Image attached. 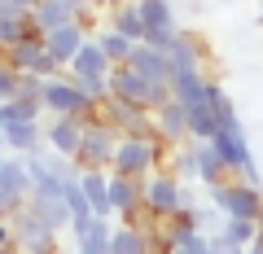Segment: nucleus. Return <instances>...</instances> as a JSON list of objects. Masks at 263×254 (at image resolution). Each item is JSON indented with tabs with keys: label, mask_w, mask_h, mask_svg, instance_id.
<instances>
[{
	"label": "nucleus",
	"mask_w": 263,
	"mask_h": 254,
	"mask_svg": "<svg viewBox=\"0 0 263 254\" xmlns=\"http://www.w3.org/2000/svg\"><path fill=\"white\" fill-rule=\"evenodd\" d=\"M70 254H79V250H70Z\"/></svg>",
	"instance_id": "42"
},
{
	"label": "nucleus",
	"mask_w": 263,
	"mask_h": 254,
	"mask_svg": "<svg viewBox=\"0 0 263 254\" xmlns=\"http://www.w3.org/2000/svg\"><path fill=\"white\" fill-rule=\"evenodd\" d=\"M40 105H44V114H53V119H79V123L97 114V105L75 88V79H70V75L48 79L44 92H40Z\"/></svg>",
	"instance_id": "5"
},
{
	"label": "nucleus",
	"mask_w": 263,
	"mask_h": 254,
	"mask_svg": "<svg viewBox=\"0 0 263 254\" xmlns=\"http://www.w3.org/2000/svg\"><path fill=\"white\" fill-rule=\"evenodd\" d=\"M110 70H114V66H110V57H105L101 44L88 35L84 48L75 53V62L66 66V75H70V79H110Z\"/></svg>",
	"instance_id": "13"
},
{
	"label": "nucleus",
	"mask_w": 263,
	"mask_h": 254,
	"mask_svg": "<svg viewBox=\"0 0 263 254\" xmlns=\"http://www.w3.org/2000/svg\"><path fill=\"white\" fill-rule=\"evenodd\" d=\"M92 40H97V44H101V53L110 57V66H127L132 48H136V44H127V40H123L119 31H110V27H101V31H97Z\"/></svg>",
	"instance_id": "25"
},
{
	"label": "nucleus",
	"mask_w": 263,
	"mask_h": 254,
	"mask_svg": "<svg viewBox=\"0 0 263 254\" xmlns=\"http://www.w3.org/2000/svg\"><path fill=\"white\" fill-rule=\"evenodd\" d=\"M171 175L180 180V184H197V162H193V145H180V149H171Z\"/></svg>",
	"instance_id": "26"
},
{
	"label": "nucleus",
	"mask_w": 263,
	"mask_h": 254,
	"mask_svg": "<svg viewBox=\"0 0 263 254\" xmlns=\"http://www.w3.org/2000/svg\"><path fill=\"white\" fill-rule=\"evenodd\" d=\"M31 254H62V245L53 241V245H44V250H31Z\"/></svg>",
	"instance_id": "36"
},
{
	"label": "nucleus",
	"mask_w": 263,
	"mask_h": 254,
	"mask_svg": "<svg viewBox=\"0 0 263 254\" xmlns=\"http://www.w3.org/2000/svg\"><path fill=\"white\" fill-rule=\"evenodd\" d=\"M127 66L136 70L145 84H154V88H171V57L158 53V48L136 44V48H132V57H127Z\"/></svg>",
	"instance_id": "10"
},
{
	"label": "nucleus",
	"mask_w": 263,
	"mask_h": 254,
	"mask_svg": "<svg viewBox=\"0 0 263 254\" xmlns=\"http://www.w3.org/2000/svg\"><path fill=\"white\" fill-rule=\"evenodd\" d=\"M110 31H119L127 44H145V22H141V13H136V0H123L119 9L110 13V22H105Z\"/></svg>",
	"instance_id": "22"
},
{
	"label": "nucleus",
	"mask_w": 263,
	"mask_h": 254,
	"mask_svg": "<svg viewBox=\"0 0 263 254\" xmlns=\"http://www.w3.org/2000/svg\"><path fill=\"white\" fill-rule=\"evenodd\" d=\"M119 141H123V136L114 132L110 123H101L97 114H92V119H84V141H79L75 167H79V171H110Z\"/></svg>",
	"instance_id": "4"
},
{
	"label": "nucleus",
	"mask_w": 263,
	"mask_h": 254,
	"mask_svg": "<svg viewBox=\"0 0 263 254\" xmlns=\"http://www.w3.org/2000/svg\"><path fill=\"white\" fill-rule=\"evenodd\" d=\"M193 219H197V232H202V237L224 232V215H219L215 206H193Z\"/></svg>",
	"instance_id": "28"
},
{
	"label": "nucleus",
	"mask_w": 263,
	"mask_h": 254,
	"mask_svg": "<svg viewBox=\"0 0 263 254\" xmlns=\"http://www.w3.org/2000/svg\"><path fill=\"white\" fill-rule=\"evenodd\" d=\"M171 254H184V250H171Z\"/></svg>",
	"instance_id": "40"
},
{
	"label": "nucleus",
	"mask_w": 263,
	"mask_h": 254,
	"mask_svg": "<svg viewBox=\"0 0 263 254\" xmlns=\"http://www.w3.org/2000/svg\"><path fill=\"white\" fill-rule=\"evenodd\" d=\"M211 206L224 219H259L263 215V188H250L228 175L219 188H211Z\"/></svg>",
	"instance_id": "6"
},
{
	"label": "nucleus",
	"mask_w": 263,
	"mask_h": 254,
	"mask_svg": "<svg viewBox=\"0 0 263 254\" xmlns=\"http://www.w3.org/2000/svg\"><path fill=\"white\" fill-rule=\"evenodd\" d=\"M0 254H9V250H0Z\"/></svg>",
	"instance_id": "41"
},
{
	"label": "nucleus",
	"mask_w": 263,
	"mask_h": 254,
	"mask_svg": "<svg viewBox=\"0 0 263 254\" xmlns=\"http://www.w3.org/2000/svg\"><path fill=\"white\" fill-rule=\"evenodd\" d=\"M18 88H22V75L13 66H5V62H0V101H13V96H18Z\"/></svg>",
	"instance_id": "29"
},
{
	"label": "nucleus",
	"mask_w": 263,
	"mask_h": 254,
	"mask_svg": "<svg viewBox=\"0 0 263 254\" xmlns=\"http://www.w3.org/2000/svg\"><path fill=\"white\" fill-rule=\"evenodd\" d=\"M145 31H176V5L171 0H136Z\"/></svg>",
	"instance_id": "23"
},
{
	"label": "nucleus",
	"mask_w": 263,
	"mask_h": 254,
	"mask_svg": "<svg viewBox=\"0 0 263 254\" xmlns=\"http://www.w3.org/2000/svg\"><path fill=\"white\" fill-rule=\"evenodd\" d=\"M176 35H180V27H176V31H145V48H158V53H171Z\"/></svg>",
	"instance_id": "30"
},
{
	"label": "nucleus",
	"mask_w": 263,
	"mask_h": 254,
	"mask_svg": "<svg viewBox=\"0 0 263 254\" xmlns=\"http://www.w3.org/2000/svg\"><path fill=\"white\" fill-rule=\"evenodd\" d=\"M84 40H88L84 22H66V27H57V31H48V35H44V48H48V57H53L57 66H70L75 53L84 48Z\"/></svg>",
	"instance_id": "11"
},
{
	"label": "nucleus",
	"mask_w": 263,
	"mask_h": 254,
	"mask_svg": "<svg viewBox=\"0 0 263 254\" xmlns=\"http://www.w3.org/2000/svg\"><path fill=\"white\" fill-rule=\"evenodd\" d=\"M5 149L13 153V158H31V153L44 149V123H13V127H5Z\"/></svg>",
	"instance_id": "16"
},
{
	"label": "nucleus",
	"mask_w": 263,
	"mask_h": 254,
	"mask_svg": "<svg viewBox=\"0 0 263 254\" xmlns=\"http://www.w3.org/2000/svg\"><path fill=\"white\" fill-rule=\"evenodd\" d=\"M211 145L219 149V158H224V167H228L233 180H241V184H250V188H263V171H259V158H254V149H250V136H246L241 119L224 123V132Z\"/></svg>",
	"instance_id": "2"
},
{
	"label": "nucleus",
	"mask_w": 263,
	"mask_h": 254,
	"mask_svg": "<svg viewBox=\"0 0 263 254\" xmlns=\"http://www.w3.org/2000/svg\"><path fill=\"white\" fill-rule=\"evenodd\" d=\"M27 35H40L35 22H31V13H18V9H5V5H0V57L9 53L13 44H22Z\"/></svg>",
	"instance_id": "19"
},
{
	"label": "nucleus",
	"mask_w": 263,
	"mask_h": 254,
	"mask_svg": "<svg viewBox=\"0 0 263 254\" xmlns=\"http://www.w3.org/2000/svg\"><path fill=\"white\" fill-rule=\"evenodd\" d=\"M105 180H110V171H79V188H84L88 198V210H92L97 219H110V188H105Z\"/></svg>",
	"instance_id": "21"
},
{
	"label": "nucleus",
	"mask_w": 263,
	"mask_h": 254,
	"mask_svg": "<svg viewBox=\"0 0 263 254\" xmlns=\"http://www.w3.org/2000/svg\"><path fill=\"white\" fill-rule=\"evenodd\" d=\"M193 145V162H197V184L206 188H219L228 180V167H224V158H219V149L215 145H197V141H189Z\"/></svg>",
	"instance_id": "17"
},
{
	"label": "nucleus",
	"mask_w": 263,
	"mask_h": 254,
	"mask_svg": "<svg viewBox=\"0 0 263 254\" xmlns=\"http://www.w3.org/2000/svg\"><path fill=\"white\" fill-rule=\"evenodd\" d=\"M44 57H48V48H44V35H27L22 44H13L9 53L0 57V62H5V66H13L18 75H35V66L44 62Z\"/></svg>",
	"instance_id": "18"
},
{
	"label": "nucleus",
	"mask_w": 263,
	"mask_h": 254,
	"mask_svg": "<svg viewBox=\"0 0 263 254\" xmlns=\"http://www.w3.org/2000/svg\"><path fill=\"white\" fill-rule=\"evenodd\" d=\"M105 188H110V210L114 215H132V210H141V180H127V175H114L105 180Z\"/></svg>",
	"instance_id": "20"
},
{
	"label": "nucleus",
	"mask_w": 263,
	"mask_h": 254,
	"mask_svg": "<svg viewBox=\"0 0 263 254\" xmlns=\"http://www.w3.org/2000/svg\"><path fill=\"white\" fill-rule=\"evenodd\" d=\"M184 254H211V237L193 232V237H189V245H184Z\"/></svg>",
	"instance_id": "32"
},
{
	"label": "nucleus",
	"mask_w": 263,
	"mask_h": 254,
	"mask_svg": "<svg viewBox=\"0 0 263 254\" xmlns=\"http://www.w3.org/2000/svg\"><path fill=\"white\" fill-rule=\"evenodd\" d=\"M246 254H263V232H259V237H254V241H250V245H246Z\"/></svg>",
	"instance_id": "35"
},
{
	"label": "nucleus",
	"mask_w": 263,
	"mask_h": 254,
	"mask_svg": "<svg viewBox=\"0 0 263 254\" xmlns=\"http://www.w3.org/2000/svg\"><path fill=\"white\" fill-rule=\"evenodd\" d=\"M97 119L110 123L119 136H132V141H149V136H158V123H154L149 110H141V105H123V101H114V96H105V101L97 105Z\"/></svg>",
	"instance_id": "7"
},
{
	"label": "nucleus",
	"mask_w": 263,
	"mask_h": 254,
	"mask_svg": "<svg viewBox=\"0 0 263 254\" xmlns=\"http://www.w3.org/2000/svg\"><path fill=\"white\" fill-rule=\"evenodd\" d=\"M154 123H158V136L167 149H180V145H189V110L180 101H167L158 114H154Z\"/></svg>",
	"instance_id": "14"
},
{
	"label": "nucleus",
	"mask_w": 263,
	"mask_h": 254,
	"mask_svg": "<svg viewBox=\"0 0 263 254\" xmlns=\"http://www.w3.org/2000/svg\"><path fill=\"white\" fill-rule=\"evenodd\" d=\"M110 232L114 224L110 219H84V224H70V237H75V250L79 254H110Z\"/></svg>",
	"instance_id": "15"
},
{
	"label": "nucleus",
	"mask_w": 263,
	"mask_h": 254,
	"mask_svg": "<svg viewBox=\"0 0 263 254\" xmlns=\"http://www.w3.org/2000/svg\"><path fill=\"white\" fill-rule=\"evenodd\" d=\"M141 206L149 210L158 224H167L176 210L197 206V198H193V184H180V180L171 175L167 167H162V171H154V175L141 180Z\"/></svg>",
	"instance_id": "1"
},
{
	"label": "nucleus",
	"mask_w": 263,
	"mask_h": 254,
	"mask_svg": "<svg viewBox=\"0 0 263 254\" xmlns=\"http://www.w3.org/2000/svg\"><path fill=\"white\" fill-rule=\"evenodd\" d=\"M9 224H13V245H18V254L44 250V245H53V241H57V232H53V228H48V224H44V219H40L31 206L13 210Z\"/></svg>",
	"instance_id": "9"
},
{
	"label": "nucleus",
	"mask_w": 263,
	"mask_h": 254,
	"mask_svg": "<svg viewBox=\"0 0 263 254\" xmlns=\"http://www.w3.org/2000/svg\"><path fill=\"white\" fill-rule=\"evenodd\" d=\"M0 250L18 254V245H13V224H9V219H0Z\"/></svg>",
	"instance_id": "33"
},
{
	"label": "nucleus",
	"mask_w": 263,
	"mask_h": 254,
	"mask_svg": "<svg viewBox=\"0 0 263 254\" xmlns=\"http://www.w3.org/2000/svg\"><path fill=\"white\" fill-rule=\"evenodd\" d=\"M259 27H263V9H259Z\"/></svg>",
	"instance_id": "39"
},
{
	"label": "nucleus",
	"mask_w": 263,
	"mask_h": 254,
	"mask_svg": "<svg viewBox=\"0 0 263 254\" xmlns=\"http://www.w3.org/2000/svg\"><path fill=\"white\" fill-rule=\"evenodd\" d=\"M171 75H180V70H197V75H206V62H211V44L202 31H184L180 27L176 44H171Z\"/></svg>",
	"instance_id": "8"
},
{
	"label": "nucleus",
	"mask_w": 263,
	"mask_h": 254,
	"mask_svg": "<svg viewBox=\"0 0 263 254\" xmlns=\"http://www.w3.org/2000/svg\"><path fill=\"white\" fill-rule=\"evenodd\" d=\"M162 158H167L162 136H149V141H132V136H123L119 149H114L110 171H114V175H127V180H145V175H154V171H162Z\"/></svg>",
	"instance_id": "3"
},
{
	"label": "nucleus",
	"mask_w": 263,
	"mask_h": 254,
	"mask_svg": "<svg viewBox=\"0 0 263 254\" xmlns=\"http://www.w3.org/2000/svg\"><path fill=\"white\" fill-rule=\"evenodd\" d=\"M0 5H5V9H18V13H31L40 0H0Z\"/></svg>",
	"instance_id": "34"
},
{
	"label": "nucleus",
	"mask_w": 263,
	"mask_h": 254,
	"mask_svg": "<svg viewBox=\"0 0 263 254\" xmlns=\"http://www.w3.org/2000/svg\"><path fill=\"white\" fill-rule=\"evenodd\" d=\"M162 232H167V245L171 250H184L189 245V237L197 232V219H193V206H184V210H176V215L162 224Z\"/></svg>",
	"instance_id": "24"
},
{
	"label": "nucleus",
	"mask_w": 263,
	"mask_h": 254,
	"mask_svg": "<svg viewBox=\"0 0 263 254\" xmlns=\"http://www.w3.org/2000/svg\"><path fill=\"white\" fill-rule=\"evenodd\" d=\"M5 153H9V149H5V136H0V158H5Z\"/></svg>",
	"instance_id": "37"
},
{
	"label": "nucleus",
	"mask_w": 263,
	"mask_h": 254,
	"mask_svg": "<svg viewBox=\"0 0 263 254\" xmlns=\"http://www.w3.org/2000/svg\"><path fill=\"white\" fill-rule=\"evenodd\" d=\"M254 224H259V232H263V215H259V219H254Z\"/></svg>",
	"instance_id": "38"
},
{
	"label": "nucleus",
	"mask_w": 263,
	"mask_h": 254,
	"mask_svg": "<svg viewBox=\"0 0 263 254\" xmlns=\"http://www.w3.org/2000/svg\"><path fill=\"white\" fill-rule=\"evenodd\" d=\"M79 141H84V123L79 119H53L44 127V149L57 153V158H75Z\"/></svg>",
	"instance_id": "12"
},
{
	"label": "nucleus",
	"mask_w": 263,
	"mask_h": 254,
	"mask_svg": "<svg viewBox=\"0 0 263 254\" xmlns=\"http://www.w3.org/2000/svg\"><path fill=\"white\" fill-rule=\"evenodd\" d=\"M224 237H228V241H237V245L246 250V245L259 237V224H254V219H224Z\"/></svg>",
	"instance_id": "27"
},
{
	"label": "nucleus",
	"mask_w": 263,
	"mask_h": 254,
	"mask_svg": "<svg viewBox=\"0 0 263 254\" xmlns=\"http://www.w3.org/2000/svg\"><path fill=\"white\" fill-rule=\"evenodd\" d=\"M211 254H246V250L237 241H228L224 232H215V237H211Z\"/></svg>",
	"instance_id": "31"
}]
</instances>
